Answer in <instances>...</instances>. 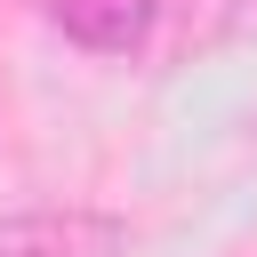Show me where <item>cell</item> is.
Here are the masks:
<instances>
[{
    "instance_id": "1",
    "label": "cell",
    "mask_w": 257,
    "mask_h": 257,
    "mask_svg": "<svg viewBox=\"0 0 257 257\" xmlns=\"http://www.w3.org/2000/svg\"><path fill=\"white\" fill-rule=\"evenodd\" d=\"M128 225L112 209H8L0 217V257H120Z\"/></svg>"
},
{
    "instance_id": "2",
    "label": "cell",
    "mask_w": 257,
    "mask_h": 257,
    "mask_svg": "<svg viewBox=\"0 0 257 257\" xmlns=\"http://www.w3.org/2000/svg\"><path fill=\"white\" fill-rule=\"evenodd\" d=\"M40 16L88 56H137L161 32V0H40Z\"/></svg>"
}]
</instances>
